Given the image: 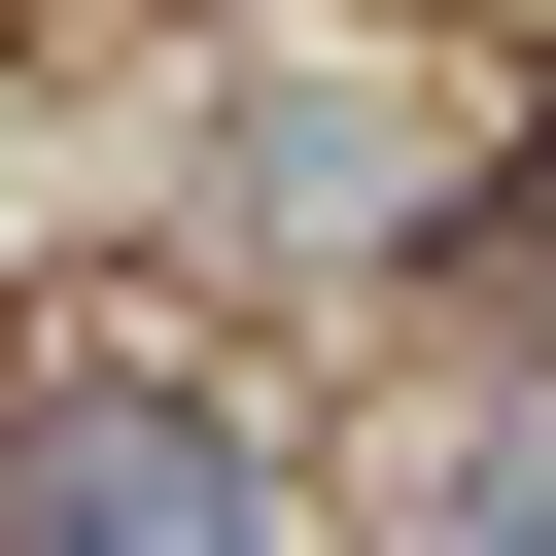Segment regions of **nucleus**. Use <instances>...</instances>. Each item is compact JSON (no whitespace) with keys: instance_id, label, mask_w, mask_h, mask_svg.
Segmentation results:
<instances>
[{"instance_id":"2","label":"nucleus","mask_w":556,"mask_h":556,"mask_svg":"<svg viewBox=\"0 0 556 556\" xmlns=\"http://www.w3.org/2000/svg\"><path fill=\"white\" fill-rule=\"evenodd\" d=\"M382 556H556V382H486V417L417 452V521H382Z\"/></svg>"},{"instance_id":"3","label":"nucleus","mask_w":556,"mask_h":556,"mask_svg":"<svg viewBox=\"0 0 556 556\" xmlns=\"http://www.w3.org/2000/svg\"><path fill=\"white\" fill-rule=\"evenodd\" d=\"M521 243H556V174H521Z\"/></svg>"},{"instance_id":"1","label":"nucleus","mask_w":556,"mask_h":556,"mask_svg":"<svg viewBox=\"0 0 556 556\" xmlns=\"http://www.w3.org/2000/svg\"><path fill=\"white\" fill-rule=\"evenodd\" d=\"M0 556H278V486H243V417H208V382L35 348V382H0Z\"/></svg>"}]
</instances>
